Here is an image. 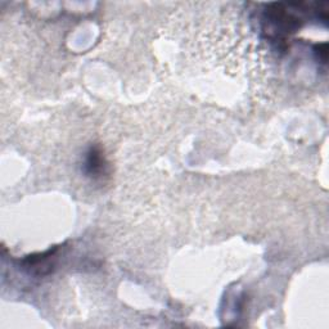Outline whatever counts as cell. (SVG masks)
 I'll return each instance as SVG.
<instances>
[{"label":"cell","mask_w":329,"mask_h":329,"mask_svg":"<svg viewBox=\"0 0 329 329\" xmlns=\"http://www.w3.org/2000/svg\"><path fill=\"white\" fill-rule=\"evenodd\" d=\"M106 168V161L98 148H91L86 154L85 159V171L90 176H101L104 173Z\"/></svg>","instance_id":"1"},{"label":"cell","mask_w":329,"mask_h":329,"mask_svg":"<svg viewBox=\"0 0 329 329\" xmlns=\"http://www.w3.org/2000/svg\"><path fill=\"white\" fill-rule=\"evenodd\" d=\"M314 53L316 54V58L321 61V63H326V58H328V44H318L315 45Z\"/></svg>","instance_id":"2"}]
</instances>
